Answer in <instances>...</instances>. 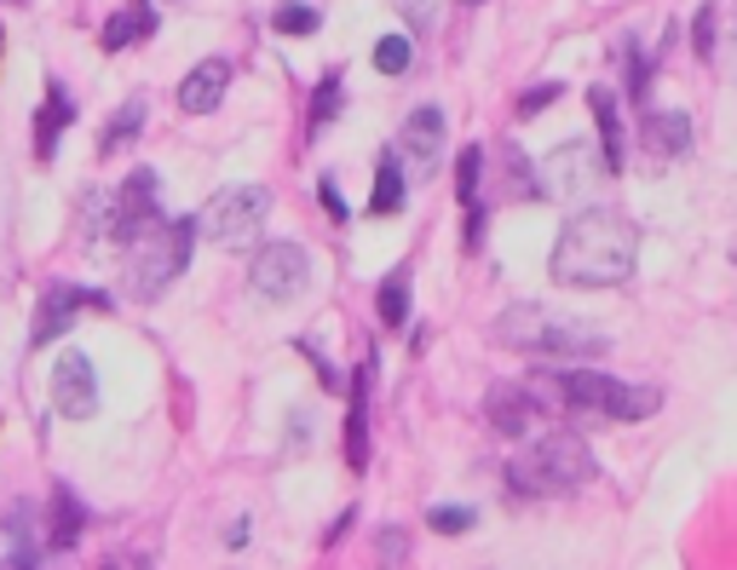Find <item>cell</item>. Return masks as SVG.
<instances>
[{
    "label": "cell",
    "instance_id": "6da1fadb",
    "mask_svg": "<svg viewBox=\"0 0 737 570\" xmlns=\"http://www.w3.org/2000/svg\"><path fill=\"white\" fill-rule=\"evenodd\" d=\"M633 259H640L633 219L617 208H582L553 243V277L564 288H617L633 277Z\"/></svg>",
    "mask_w": 737,
    "mask_h": 570
},
{
    "label": "cell",
    "instance_id": "7a4b0ae2",
    "mask_svg": "<svg viewBox=\"0 0 737 570\" xmlns=\"http://www.w3.org/2000/svg\"><path fill=\"white\" fill-rule=\"evenodd\" d=\"M530 397L553 415H606V421H646L657 415V386H628L599 368H530Z\"/></svg>",
    "mask_w": 737,
    "mask_h": 570
},
{
    "label": "cell",
    "instance_id": "3957f363",
    "mask_svg": "<svg viewBox=\"0 0 737 570\" xmlns=\"http://www.w3.org/2000/svg\"><path fill=\"white\" fill-rule=\"evenodd\" d=\"M490 334H495V346L524 352V357H571L577 363V357H606L611 352V341L599 328L542 306V299H519V306H508Z\"/></svg>",
    "mask_w": 737,
    "mask_h": 570
},
{
    "label": "cell",
    "instance_id": "277c9868",
    "mask_svg": "<svg viewBox=\"0 0 737 570\" xmlns=\"http://www.w3.org/2000/svg\"><path fill=\"white\" fill-rule=\"evenodd\" d=\"M196 219H156L150 230H139L132 243H121V294L127 299H161L174 288V277L190 265V243H196Z\"/></svg>",
    "mask_w": 737,
    "mask_h": 570
},
{
    "label": "cell",
    "instance_id": "5b68a950",
    "mask_svg": "<svg viewBox=\"0 0 737 570\" xmlns=\"http://www.w3.org/2000/svg\"><path fill=\"white\" fill-rule=\"evenodd\" d=\"M593 450L577 439V432H548L535 439L524 455L508 461V484L513 495H577L582 484H593Z\"/></svg>",
    "mask_w": 737,
    "mask_h": 570
},
{
    "label": "cell",
    "instance_id": "8992f818",
    "mask_svg": "<svg viewBox=\"0 0 737 570\" xmlns=\"http://www.w3.org/2000/svg\"><path fill=\"white\" fill-rule=\"evenodd\" d=\"M265 214H272V190L265 185H225L214 203L196 214V225H203L208 243H243L265 225Z\"/></svg>",
    "mask_w": 737,
    "mask_h": 570
},
{
    "label": "cell",
    "instance_id": "52a82bcc",
    "mask_svg": "<svg viewBox=\"0 0 737 570\" xmlns=\"http://www.w3.org/2000/svg\"><path fill=\"white\" fill-rule=\"evenodd\" d=\"M248 283H254V294L259 299H299L306 294V283H312V259H306V248L299 243H265L259 254H254V265H248Z\"/></svg>",
    "mask_w": 737,
    "mask_h": 570
},
{
    "label": "cell",
    "instance_id": "ba28073f",
    "mask_svg": "<svg viewBox=\"0 0 737 570\" xmlns=\"http://www.w3.org/2000/svg\"><path fill=\"white\" fill-rule=\"evenodd\" d=\"M611 174L606 150H593L588 139L577 145H559L548 161H542V196H564V203H577V196H588L599 179Z\"/></svg>",
    "mask_w": 737,
    "mask_h": 570
},
{
    "label": "cell",
    "instance_id": "9c48e42d",
    "mask_svg": "<svg viewBox=\"0 0 737 570\" xmlns=\"http://www.w3.org/2000/svg\"><path fill=\"white\" fill-rule=\"evenodd\" d=\"M81 306L110 312L116 299H110V294H87V288H76V283H47L41 306H36V328H29V346H52L58 334H70V323H76Z\"/></svg>",
    "mask_w": 737,
    "mask_h": 570
},
{
    "label": "cell",
    "instance_id": "30bf717a",
    "mask_svg": "<svg viewBox=\"0 0 737 570\" xmlns=\"http://www.w3.org/2000/svg\"><path fill=\"white\" fill-rule=\"evenodd\" d=\"M52 410L63 421L98 415V375H92V357L87 352H63L52 363Z\"/></svg>",
    "mask_w": 737,
    "mask_h": 570
},
{
    "label": "cell",
    "instance_id": "8fae6325",
    "mask_svg": "<svg viewBox=\"0 0 737 570\" xmlns=\"http://www.w3.org/2000/svg\"><path fill=\"white\" fill-rule=\"evenodd\" d=\"M161 214H156V174L150 167H132L127 185L116 190V208H110V237L116 243H132L139 230H150Z\"/></svg>",
    "mask_w": 737,
    "mask_h": 570
},
{
    "label": "cell",
    "instance_id": "7c38bea8",
    "mask_svg": "<svg viewBox=\"0 0 737 570\" xmlns=\"http://www.w3.org/2000/svg\"><path fill=\"white\" fill-rule=\"evenodd\" d=\"M444 116L439 110H432V105H421V110H410V121L404 127H397V161H410V174L415 179H426L432 174V167H439V150H444Z\"/></svg>",
    "mask_w": 737,
    "mask_h": 570
},
{
    "label": "cell",
    "instance_id": "4fadbf2b",
    "mask_svg": "<svg viewBox=\"0 0 737 570\" xmlns=\"http://www.w3.org/2000/svg\"><path fill=\"white\" fill-rule=\"evenodd\" d=\"M640 150H646L651 167L680 161V156L691 150V116H686V110H651V116L640 121Z\"/></svg>",
    "mask_w": 737,
    "mask_h": 570
},
{
    "label": "cell",
    "instance_id": "5bb4252c",
    "mask_svg": "<svg viewBox=\"0 0 737 570\" xmlns=\"http://www.w3.org/2000/svg\"><path fill=\"white\" fill-rule=\"evenodd\" d=\"M535 397H530V386H490L484 392V415H490V426L501 432V439H519V432H530V421H535Z\"/></svg>",
    "mask_w": 737,
    "mask_h": 570
},
{
    "label": "cell",
    "instance_id": "9a60e30c",
    "mask_svg": "<svg viewBox=\"0 0 737 570\" xmlns=\"http://www.w3.org/2000/svg\"><path fill=\"white\" fill-rule=\"evenodd\" d=\"M225 87H230V63H225V58H203V63H196V70L179 81V110H185V116L219 110Z\"/></svg>",
    "mask_w": 737,
    "mask_h": 570
},
{
    "label": "cell",
    "instance_id": "2e32d148",
    "mask_svg": "<svg viewBox=\"0 0 737 570\" xmlns=\"http://www.w3.org/2000/svg\"><path fill=\"white\" fill-rule=\"evenodd\" d=\"M368 375H375V357L352 375V410H346V466L352 473L368 466Z\"/></svg>",
    "mask_w": 737,
    "mask_h": 570
},
{
    "label": "cell",
    "instance_id": "e0dca14e",
    "mask_svg": "<svg viewBox=\"0 0 737 570\" xmlns=\"http://www.w3.org/2000/svg\"><path fill=\"white\" fill-rule=\"evenodd\" d=\"M76 121V98L63 92V81H47V105H41V116H36V156L41 161H52V150H58V132Z\"/></svg>",
    "mask_w": 737,
    "mask_h": 570
},
{
    "label": "cell",
    "instance_id": "ac0fdd59",
    "mask_svg": "<svg viewBox=\"0 0 737 570\" xmlns=\"http://www.w3.org/2000/svg\"><path fill=\"white\" fill-rule=\"evenodd\" d=\"M588 110H593V121H599V145H606V161H611V174H622V156H628V145H622V116H617V92H611V87H593V92H588Z\"/></svg>",
    "mask_w": 737,
    "mask_h": 570
},
{
    "label": "cell",
    "instance_id": "d6986e66",
    "mask_svg": "<svg viewBox=\"0 0 737 570\" xmlns=\"http://www.w3.org/2000/svg\"><path fill=\"white\" fill-rule=\"evenodd\" d=\"M156 36V12H150V0H132L127 12H116L110 23H105V52H127L132 41H150Z\"/></svg>",
    "mask_w": 737,
    "mask_h": 570
},
{
    "label": "cell",
    "instance_id": "ffe728a7",
    "mask_svg": "<svg viewBox=\"0 0 737 570\" xmlns=\"http://www.w3.org/2000/svg\"><path fill=\"white\" fill-rule=\"evenodd\" d=\"M404 208V161H397V150L381 156V174H375V196H368V214L386 219Z\"/></svg>",
    "mask_w": 737,
    "mask_h": 570
},
{
    "label": "cell",
    "instance_id": "44dd1931",
    "mask_svg": "<svg viewBox=\"0 0 737 570\" xmlns=\"http://www.w3.org/2000/svg\"><path fill=\"white\" fill-rule=\"evenodd\" d=\"M375 306H381V323H386V328H404V323H410V265H397V272L381 283V299H375Z\"/></svg>",
    "mask_w": 737,
    "mask_h": 570
},
{
    "label": "cell",
    "instance_id": "7402d4cb",
    "mask_svg": "<svg viewBox=\"0 0 737 570\" xmlns=\"http://www.w3.org/2000/svg\"><path fill=\"white\" fill-rule=\"evenodd\" d=\"M139 127H145V98H127V105L105 121V139H98V150H121V145H132V139H139Z\"/></svg>",
    "mask_w": 737,
    "mask_h": 570
},
{
    "label": "cell",
    "instance_id": "603a6c76",
    "mask_svg": "<svg viewBox=\"0 0 737 570\" xmlns=\"http://www.w3.org/2000/svg\"><path fill=\"white\" fill-rule=\"evenodd\" d=\"M76 535H81V501L70 490H58L52 495V535H47V542L63 553V548H76Z\"/></svg>",
    "mask_w": 737,
    "mask_h": 570
},
{
    "label": "cell",
    "instance_id": "cb8c5ba5",
    "mask_svg": "<svg viewBox=\"0 0 737 570\" xmlns=\"http://www.w3.org/2000/svg\"><path fill=\"white\" fill-rule=\"evenodd\" d=\"M341 98H346V92H341V76H323V81H317V98H312V132H323L334 116H341Z\"/></svg>",
    "mask_w": 737,
    "mask_h": 570
},
{
    "label": "cell",
    "instance_id": "d4e9b609",
    "mask_svg": "<svg viewBox=\"0 0 737 570\" xmlns=\"http://www.w3.org/2000/svg\"><path fill=\"white\" fill-rule=\"evenodd\" d=\"M375 70H381V76H404V70H410V36L375 41Z\"/></svg>",
    "mask_w": 737,
    "mask_h": 570
},
{
    "label": "cell",
    "instance_id": "484cf974",
    "mask_svg": "<svg viewBox=\"0 0 737 570\" xmlns=\"http://www.w3.org/2000/svg\"><path fill=\"white\" fill-rule=\"evenodd\" d=\"M479 161H484V150H461V161H455V196L466 208H479Z\"/></svg>",
    "mask_w": 737,
    "mask_h": 570
},
{
    "label": "cell",
    "instance_id": "4316f807",
    "mask_svg": "<svg viewBox=\"0 0 737 570\" xmlns=\"http://www.w3.org/2000/svg\"><path fill=\"white\" fill-rule=\"evenodd\" d=\"M426 524L439 530V535H461V530H473V524H479V513H473V508H432Z\"/></svg>",
    "mask_w": 737,
    "mask_h": 570
},
{
    "label": "cell",
    "instance_id": "83f0119b",
    "mask_svg": "<svg viewBox=\"0 0 737 570\" xmlns=\"http://www.w3.org/2000/svg\"><path fill=\"white\" fill-rule=\"evenodd\" d=\"M277 29H283V36H312V29L323 23L312 7H277V18H272Z\"/></svg>",
    "mask_w": 737,
    "mask_h": 570
},
{
    "label": "cell",
    "instance_id": "f1b7e54d",
    "mask_svg": "<svg viewBox=\"0 0 737 570\" xmlns=\"http://www.w3.org/2000/svg\"><path fill=\"white\" fill-rule=\"evenodd\" d=\"M375 553H381L386 564H397V559H410V530H404V524H386V530L375 535Z\"/></svg>",
    "mask_w": 737,
    "mask_h": 570
},
{
    "label": "cell",
    "instance_id": "f546056e",
    "mask_svg": "<svg viewBox=\"0 0 737 570\" xmlns=\"http://www.w3.org/2000/svg\"><path fill=\"white\" fill-rule=\"evenodd\" d=\"M691 52L697 58H715V7H702L691 18Z\"/></svg>",
    "mask_w": 737,
    "mask_h": 570
},
{
    "label": "cell",
    "instance_id": "4dcf8cb0",
    "mask_svg": "<svg viewBox=\"0 0 737 570\" xmlns=\"http://www.w3.org/2000/svg\"><path fill=\"white\" fill-rule=\"evenodd\" d=\"M559 92H564L559 81H542V87H530V92L519 98V116H524V121H530V116H542V110L553 105V98H559Z\"/></svg>",
    "mask_w": 737,
    "mask_h": 570
},
{
    "label": "cell",
    "instance_id": "1f68e13d",
    "mask_svg": "<svg viewBox=\"0 0 737 570\" xmlns=\"http://www.w3.org/2000/svg\"><path fill=\"white\" fill-rule=\"evenodd\" d=\"M317 190H323V208H328V219H341V225H346V203H341V190H334V179H317Z\"/></svg>",
    "mask_w": 737,
    "mask_h": 570
},
{
    "label": "cell",
    "instance_id": "d6a6232c",
    "mask_svg": "<svg viewBox=\"0 0 737 570\" xmlns=\"http://www.w3.org/2000/svg\"><path fill=\"white\" fill-rule=\"evenodd\" d=\"M397 7H404L410 23H426V18H432V12H426V0H397Z\"/></svg>",
    "mask_w": 737,
    "mask_h": 570
},
{
    "label": "cell",
    "instance_id": "836d02e7",
    "mask_svg": "<svg viewBox=\"0 0 737 570\" xmlns=\"http://www.w3.org/2000/svg\"><path fill=\"white\" fill-rule=\"evenodd\" d=\"M731 63H737V18H731Z\"/></svg>",
    "mask_w": 737,
    "mask_h": 570
},
{
    "label": "cell",
    "instance_id": "e575fe53",
    "mask_svg": "<svg viewBox=\"0 0 737 570\" xmlns=\"http://www.w3.org/2000/svg\"><path fill=\"white\" fill-rule=\"evenodd\" d=\"M12 7H23V0H12Z\"/></svg>",
    "mask_w": 737,
    "mask_h": 570
},
{
    "label": "cell",
    "instance_id": "d590c367",
    "mask_svg": "<svg viewBox=\"0 0 737 570\" xmlns=\"http://www.w3.org/2000/svg\"><path fill=\"white\" fill-rule=\"evenodd\" d=\"M105 570H116V564H105Z\"/></svg>",
    "mask_w": 737,
    "mask_h": 570
},
{
    "label": "cell",
    "instance_id": "8d00e7d4",
    "mask_svg": "<svg viewBox=\"0 0 737 570\" xmlns=\"http://www.w3.org/2000/svg\"><path fill=\"white\" fill-rule=\"evenodd\" d=\"M7 570H12V564H7Z\"/></svg>",
    "mask_w": 737,
    "mask_h": 570
}]
</instances>
